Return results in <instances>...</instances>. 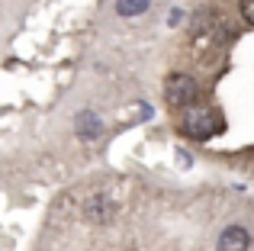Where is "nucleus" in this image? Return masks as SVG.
<instances>
[{
	"instance_id": "1",
	"label": "nucleus",
	"mask_w": 254,
	"mask_h": 251,
	"mask_svg": "<svg viewBox=\"0 0 254 251\" xmlns=\"http://www.w3.org/2000/svg\"><path fill=\"white\" fill-rule=\"evenodd\" d=\"M219 126H222V120L209 107H190L184 113V132L190 138H209L219 132Z\"/></svg>"
},
{
	"instance_id": "7",
	"label": "nucleus",
	"mask_w": 254,
	"mask_h": 251,
	"mask_svg": "<svg viewBox=\"0 0 254 251\" xmlns=\"http://www.w3.org/2000/svg\"><path fill=\"white\" fill-rule=\"evenodd\" d=\"M242 13L248 23H254V0H242Z\"/></svg>"
},
{
	"instance_id": "2",
	"label": "nucleus",
	"mask_w": 254,
	"mask_h": 251,
	"mask_svg": "<svg viewBox=\"0 0 254 251\" xmlns=\"http://www.w3.org/2000/svg\"><path fill=\"white\" fill-rule=\"evenodd\" d=\"M196 94H199V87H196V81H193L190 74H171L168 84H164V100H168L171 107H177V110L193 107Z\"/></svg>"
},
{
	"instance_id": "6",
	"label": "nucleus",
	"mask_w": 254,
	"mask_h": 251,
	"mask_svg": "<svg viewBox=\"0 0 254 251\" xmlns=\"http://www.w3.org/2000/svg\"><path fill=\"white\" fill-rule=\"evenodd\" d=\"M148 6H151V0H116L119 16H142Z\"/></svg>"
},
{
	"instance_id": "3",
	"label": "nucleus",
	"mask_w": 254,
	"mask_h": 251,
	"mask_svg": "<svg viewBox=\"0 0 254 251\" xmlns=\"http://www.w3.org/2000/svg\"><path fill=\"white\" fill-rule=\"evenodd\" d=\"M74 132L81 142H97L100 135H103V120H100L97 110H81L74 120Z\"/></svg>"
},
{
	"instance_id": "4",
	"label": "nucleus",
	"mask_w": 254,
	"mask_h": 251,
	"mask_svg": "<svg viewBox=\"0 0 254 251\" xmlns=\"http://www.w3.org/2000/svg\"><path fill=\"white\" fill-rule=\"evenodd\" d=\"M248 248H251V235H248V229H242V226L222 229L219 245H216V251H248Z\"/></svg>"
},
{
	"instance_id": "5",
	"label": "nucleus",
	"mask_w": 254,
	"mask_h": 251,
	"mask_svg": "<svg viewBox=\"0 0 254 251\" xmlns=\"http://www.w3.org/2000/svg\"><path fill=\"white\" fill-rule=\"evenodd\" d=\"M87 219L90 222H110L113 219V203L106 200V196H93V200L87 203Z\"/></svg>"
}]
</instances>
